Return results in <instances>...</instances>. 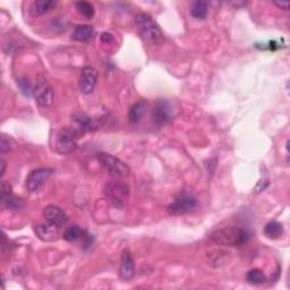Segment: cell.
I'll return each mask as SVG.
<instances>
[{"label":"cell","instance_id":"obj_16","mask_svg":"<svg viewBox=\"0 0 290 290\" xmlns=\"http://www.w3.org/2000/svg\"><path fill=\"white\" fill-rule=\"evenodd\" d=\"M94 35V30L91 25L82 24L75 26V29L73 31V39L78 41V42H87L90 41Z\"/></svg>","mask_w":290,"mask_h":290},{"label":"cell","instance_id":"obj_8","mask_svg":"<svg viewBox=\"0 0 290 290\" xmlns=\"http://www.w3.org/2000/svg\"><path fill=\"white\" fill-rule=\"evenodd\" d=\"M53 173L52 169L38 168L32 170L26 178V188L30 192H36L43 184L51 177Z\"/></svg>","mask_w":290,"mask_h":290},{"label":"cell","instance_id":"obj_22","mask_svg":"<svg viewBox=\"0 0 290 290\" xmlns=\"http://www.w3.org/2000/svg\"><path fill=\"white\" fill-rule=\"evenodd\" d=\"M77 12L81 14L82 16H84L87 20H91L92 17L94 16L95 14V9L94 6L91 3L87 2H78L75 4Z\"/></svg>","mask_w":290,"mask_h":290},{"label":"cell","instance_id":"obj_21","mask_svg":"<svg viewBox=\"0 0 290 290\" xmlns=\"http://www.w3.org/2000/svg\"><path fill=\"white\" fill-rule=\"evenodd\" d=\"M246 281L251 284H261L266 281V277L262 270L252 269L246 274Z\"/></svg>","mask_w":290,"mask_h":290},{"label":"cell","instance_id":"obj_12","mask_svg":"<svg viewBox=\"0 0 290 290\" xmlns=\"http://www.w3.org/2000/svg\"><path fill=\"white\" fill-rule=\"evenodd\" d=\"M43 217L48 223L61 228L67 222V215L64 211L56 205H48L43 210Z\"/></svg>","mask_w":290,"mask_h":290},{"label":"cell","instance_id":"obj_18","mask_svg":"<svg viewBox=\"0 0 290 290\" xmlns=\"http://www.w3.org/2000/svg\"><path fill=\"white\" fill-rule=\"evenodd\" d=\"M264 235L270 239H278L283 235V225L278 221H270L264 227Z\"/></svg>","mask_w":290,"mask_h":290},{"label":"cell","instance_id":"obj_15","mask_svg":"<svg viewBox=\"0 0 290 290\" xmlns=\"http://www.w3.org/2000/svg\"><path fill=\"white\" fill-rule=\"evenodd\" d=\"M57 227L50 224V223H43L35 225V234L40 239L44 242H51L56 239L57 236Z\"/></svg>","mask_w":290,"mask_h":290},{"label":"cell","instance_id":"obj_3","mask_svg":"<svg viewBox=\"0 0 290 290\" xmlns=\"http://www.w3.org/2000/svg\"><path fill=\"white\" fill-rule=\"evenodd\" d=\"M81 132L77 128L65 127L58 132L56 139L57 151L61 154H70L76 150L77 140L81 137Z\"/></svg>","mask_w":290,"mask_h":290},{"label":"cell","instance_id":"obj_5","mask_svg":"<svg viewBox=\"0 0 290 290\" xmlns=\"http://www.w3.org/2000/svg\"><path fill=\"white\" fill-rule=\"evenodd\" d=\"M197 208L196 197L190 192L179 193L176 199L168 206L170 215H181L193 212Z\"/></svg>","mask_w":290,"mask_h":290},{"label":"cell","instance_id":"obj_9","mask_svg":"<svg viewBox=\"0 0 290 290\" xmlns=\"http://www.w3.org/2000/svg\"><path fill=\"white\" fill-rule=\"evenodd\" d=\"M175 114L172 104L169 101H159L153 109V122L156 126H163L171 121Z\"/></svg>","mask_w":290,"mask_h":290},{"label":"cell","instance_id":"obj_30","mask_svg":"<svg viewBox=\"0 0 290 290\" xmlns=\"http://www.w3.org/2000/svg\"><path fill=\"white\" fill-rule=\"evenodd\" d=\"M2 170H0V175H2V177L5 175V170H6V162H5V160L2 159Z\"/></svg>","mask_w":290,"mask_h":290},{"label":"cell","instance_id":"obj_11","mask_svg":"<svg viewBox=\"0 0 290 290\" xmlns=\"http://www.w3.org/2000/svg\"><path fill=\"white\" fill-rule=\"evenodd\" d=\"M73 121L77 124V130L81 132L82 135L84 133L98 130L103 125V117L92 118L85 114H74Z\"/></svg>","mask_w":290,"mask_h":290},{"label":"cell","instance_id":"obj_25","mask_svg":"<svg viewBox=\"0 0 290 290\" xmlns=\"http://www.w3.org/2000/svg\"><path fill=\"white\" fill-rule=\"evenodd\" d=\"M17 84H18V86H20V89L23 92V94L26 95V96L33 95L34 86H32V84L30 83V81L27 80V78H21V80L17 81Z\"/></svg>","mask_w":290,"mask_h":290},{"label":"cell","instance_id":"obj_29","mask_svg":"<svg viewBox=\"0 0 290 290\" xmlns=\"http://www.w3.org/2000/svg\"><path fill=\"white\" fill-rule=\"evenodd\" d=\"M275 5H277V6L279 7V8H281V9H283V11H288V8H289V3L288 2H275L274 3Z\"/></svg>","mask_w":290,"mask_h":290},{"label":"cell","instance_id":"obj_26","mask_svg":"<svg viewBox=\"0 0 290 290\" xmlns=\"http://www.w3.org/2000/svg\"><path fill=\"white\" fill-rule=\"evenodd\" d=\"M13 192H12V186L9 185L7 182H3L2 183V200L6 199L9 195H12Z\"/></svg>","mask_w":290,"mask_h":290},{"label":"cell","instance_id":"obj_7","mask_svg":"<svg viewBox=\"0 0 290 290\" xmlns=\"http://www.w3.org/2000/svg\"><path fill=\"white\" fill-rule=\"evenodd\" d=\"M104 193L108 199L111 201V203L116 208L121 209L124 206V201L127 199L128 194H130V188H128L126 184L110 183L105 186Z\"/></svg>","mask_w":290,"mask_h":290},{"label":"cell","instance_id":"obj_2","mask_svg":"<svg viewBox=\"0 0 290 290\" xmlns=\"http://www.w3.org/2000/svg\"><path fill=\"white\" fill-rule=\"evenodd\" d=\"M135 23L140 34L146 42L151 44H160L163 40V34L161 32L158 24L146 15V14H139L135 17Z\"/></svg>","mask_w":290,"mask_h":290},{"label":"cell","instance_id":"obj_10","mask_svg":"<svg viewBox=\"0 0 290 290\" xmlns=\"http://www.w3.org/2000/svg\"><path fill=\"white\" fill-rule=\"evenodd\" d=\"M98 82V71L94 67H84L81 72L80 77V90L82 93L90 94L93 92Z\"/></svg>","mask_w":290,"mask_h":290},{"label":"cell","instance_id":"obj_4","mask_svg":"<svg viewBox=\"0 0 290 290\" xmlns=\"http://www.w3.org/2000/svg\"><path fill=\"white\" fill-rule=\"evenodd\" d=\"M98 160L103 165V168L107 170L110 176L116 179L126 178L131 172L130 167L125 162H123L121 159L109 153L101 152L98 154Z\"/></svg>","mask_w":290,"mask_h":290},{"label":"cell","instance_id":"obj_24","mask_svg":"<svg viewBox=\"0 0 290 290\" xmlns=\"http://www.w3.org/2000/svg\"><path fill=\"white\" fill-rule=\"evenodd\" d=\"M82 236H83L82 229L76 224L71 225V227L66 228V230L63 234V238L67 242H75V241H77L78 238H81Z\"/></svg>","mask_w":290,"mask_h":290},{"label":"cell","instance_id":"obj_14","mask_svg":"<svg viewBox=\"0 0 290 290\" xmlns=\"http://www.w3.org/2000/svg\"><path fill=\"white\" fill-rule=\"evenodd\" d=\"M230 259H231V253L225 250H212L206 253V262L213 268H220L228 264Z\"/></svg>","mask_w":290,"mask_h":290},{"label":"cell","instance_id":"obj_20","mask_svg":"<svg viewBox=\"0 0 290 290\" xmlns=\"http://www.w3.org/2000/svg\"><path fill=\"white\" fill-rule=\"evenodd\" d=\"M145 109H146L145 101H140V102H137L133 105L130 110V113H128V119H130V122L133 124L139 123L141 121V118L143 117Z\"/></svg>","mask_w":290,"mask_h":290},{"label":"cell","instance_id":"obj_17","mask_svg":"<svg viewBox=\"0 0 290 290\" xmlns=\"http://www.w3.org/2000/svg\"><path fill=\"white\" fill-rule=\"evenodd\" d=\"M54 7H56V2L52 0H38L31 5L30 11L33 16H41L49 13Z\"/></svg>","mask_w":290,"mask_h":290},{"label":"cell","instance_id":"obj_6","mask_svg":"<svg viewBox=\"0 0 290 290\" xmlns=\"http://www.w3.org/2000/svg\"><path fill=\"white\" fill-rule=\"evenodd\" d=\"M33 96L41 107H49L53 101V91L44 77H38L34 84Z\"/></svg>","mask_w":290,"mask_h":290},{"label":"cell","instance_id":"obj_23","mask_svg":"<svg viewBox=\"0 0 290 290\" xmlns=\"http://www.w3.org/2000/svg\"><path fill=\"white\" fill-rule=\"evenodd\" d=\"M2 203L4 206H6L9 210H21L23 206H24V201H23L21 197H16L13 194L9 195L6 199L2 200Z\"/></svg>","mask_w":290,"mask_h":290},{"label":"cell","instance_id":"obj_19","mask_svg":"<svg viewBox=\"0 0 290 290\" xmlns=\"http://www.w3.org/2000/svg\"><path fill=\"white\" fill-rule=\"evenodd\" d=\"M209 12V5L206 2H195L192 4L191 7V15L196 18V20H204L208 16Z\"/></svg>","mask_w":290,"mask_h":290},{"label":"cell","instance_id":"obj_1","mask_svg":"<svg viewBox=\"0 0 290 290\" xmlns=\"http://www.w3.org/2000/svg\"><path fill=\"white\" fill-rule=\"evenodd\" d=\"M251 235L247 230L238 227H227L218 229L211 234L210 239L215 245L221 247L242 246L250 241Z\"/></svg>","mask_w":290,"mask_h":290},{"label":"cell","instance_id":"obj_28","mask_svg":"<svg viewBox=\"0 0 290 290\" xmlns=\"http://www.w3.org/2000/svg\"><path fill=\"white\" fill-rule=\"evenodd\" d=\"M101 41H102L103 43H111L113 41V35L109 33V32H104V33L101 35Z\"/></svg>","mask_w":290,"mask_h":290},{"label":"cell","instance_id":"obj_27","mask_svg":"<svg viewBox=\"0 0 290 290\" xmlns=\"http://www.w3.org/2000/svg\"><path fill=\"white\" fill-rule=\"evenodd\" d=\"M0 147H2V154H6L7 152H9V150H11V140L7 139L6 135H3L2 136V145H0Z\"/></svg>","mask_w":290,"mask_h":290},{"label":"cell","instance_id":"obj_13","mask_svg":"<svg viewBox=\"0 0 290 290\" xmlns=\"http://www.w3.org/2000/svg\"><path fill=\"white\" fill-rule=\"evenodd\" d=\"M119 275L123 280H131L135 275V264L133 256L130 251L125 250L122 254L121 269H119Z\"/></svg>","mask_w":290,"mask_h":290}]
</instances>
